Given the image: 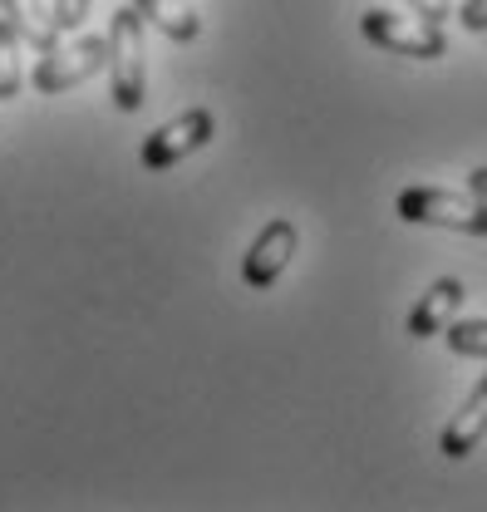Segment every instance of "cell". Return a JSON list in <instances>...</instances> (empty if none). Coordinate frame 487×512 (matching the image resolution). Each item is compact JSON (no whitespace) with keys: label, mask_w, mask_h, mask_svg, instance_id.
<instances>
[{"label":"cell","mask_w":487,"mask_h":512,"mask_svg":"<svg viewBox=\"0 0 487 512\" xmlns=\"http://www.w3.org/2000/svg\"><path fill=\"white\" fill-rule=\"evenodd\" d=\"M109 64V40L104 35H79V40H55L50 50H40L35 60V89L40 94H64L74 84H84L94 69Z\"/></svg>","instance_id":"obj_4"},{"label":"cell","mask_w":487,"mask_h":512,"mask_svg":"<svg viewBox=\"0 0 487 512\" xmlns=\"http://www.w3.org/2000/svg\"><path fill=\"white\" fill-rule=\"evenodd\" d=\"M463 301H468L463 281H458V276H438L424 296H419V306L409 311V335H414V340H433V335H443V325L458 316V306H463Z\"/></svg>","instance_id":"obj_8"},{"label":"cell","mask_w":487,"mask_h":512,"mask_svg":"<svg viewBox=\"0 0 487 512\" xmlns=\"http://www.w3.org/2000/svg\"><path fill=\"white\" fill-rule=\"evenodd\" d=\"M0 10H5V20L15 25V35H20L25 45H35V50H50V45L60 40L55 10H50L45 0H0Z\"/></svg>","instance_id":"obj_10"},{"label":"cell","mask_w":487,"mask_h":512,"mask_svg":"<svg viewBox=\"0 0 487 512\" xmlns=\"http://www.w3.org/2000/svg\"><path fill=\"white\" fill-rule=\"evenodd\" d=\"M109 84H114V109L138 114L148 94V45H143V15L133 5L114 10L109 20Z\"/></svg>","instance_id":"obj_1"},{"label":"cell","mask_w":487,"mask_h":512,"mask_svg":"<svg viewBox=\"0 0 487 512\" xmlns=\"http://www.w3.org/2000/svg\"><path fill=\"white\" fill-rule=\"evenodd\" d=\"M50 10H55V25H60V35H64V30H79V25L89 20L94 0H55Z\"/></svg>","instance_id":"obj_13"},{"label":"cell","mask_w":487,"mask_h":512,"mask_svg":"<svg viewBox=\"0 0 487 512\" xmlns=\"http://www.w3.org/2000/svg\"><path fill=\"white\" fill-rule=\"evenodd\" d=\"M301 247V232H296V222H286V217H271L261 232H256V242L246 247L242 256V281L251 291H266V286H276V276L291 266V256Z\"/></svg>","instance_id":"obj_6"},{"label":"cell","mask_w":487,"mask_h":512,"mask_svg":"<svg viewBox=\"0 0 487 512\" xmlns=\"http://www.w3.org/2000/svg\"><path fill=\"white\" fill-rule=\"evenodd\" d=\"M212 133H217V119H212V109H187V114H178L173 124L153 128V133L143 138V168H148V173L178 168L183 158L202 153V148L212 143Z\"/></svg>","instance_id":"obj_5"},{"label":"cell","mask_w":487,"mask_h":512,"mask_svg":"<svg viewBox=\"0 0 487 512\" xmlns=\"http://www.w3.org/2000/svg\"><path fill=\"white\" fill-rule=\"evenodd\" d=\"M394 212L414 227H448V232H463V237H487V202L473 192L404 188Z\"/></svg>","instance_id":"obj_2"},{"label":"cell","mask_w":487,"mask_h":512,"mask_svg":"<svg viewBox=\"0 0 487 512\" xmlns=\"http://www.w3.org/2000/svg\"><path fill=\"white\" fill-rule=\"evenodd\" d=\"M483 439H487V375L473 384V394L458 404V414L443 424L438 448H443V458H468Z\"/></svg>","instance_id":"obj_7"},{"label":"cell","mask_w":487,"mask_h":512,"mask_svg":"<svg viewBox=\"0 0 487 512\" xmlns=\"http://www.w3.org/2000/svg\"><path fill=\"white\" fill-rule=\"evenodd\" d=\"M443 335H448V350H453V355L487 360V320H448Z\"/></svg>","instance_id":"obj_12"},{"label":"cell","mask_w":487,"mask_h":512,"mask_svg":"<svg viewBox=\"0 0 487 512\" xmlns=\"http://www.w3.org/2000/svg\"><path fill=\"white\" fill-rule=\"evenodd\" d=\"M360 35L369 45L404 55V60H443L448 55V35L443 25H428L419 15H394V10H365L360 15Z\"/></svg>","instance_id":"obj_3"},{"label":"cell","mask_w":487,"mask_h":512,"mask_svg":"<svg viewBox=\"0 0 487 512\" xmlns=\"http://www.w3.org/2000/svg\"><path fill=\"white\" fill-rule=\"evenodd\" d=\"M458 25L473 30V35H487V0H468V5L458 10Z\"/></svg>","instance_id":"obj_15"},{"label":"cell","mask_w":487,"mask_h":512,"mask_svg":"<svg viewBox=\"0 0 487 512\" xmlns=\"http://www.w3.org/2000/svg\"><path fill=\"white\" fill-rule=\"evenodd\" d=\"M133 10L143 15V25H153L158 35H168L178 45L202 35V20H197V10L187 0H133Z\"/></svg>","instance_id":"obj_9"},{"label":"cell","mask_w":487,"mask_h":512,"mask_svg":"<svg viewBox=\"0 0 487 512\" xmlns=\"http://www.w3.org/2000/svg\"><path fill=\"white\" fill-rule=\"evenodd\" d=\"M20 84H25V74H20V35H15L10 20H0V99H15Z\"/></svg>","instance_id":"obj_11"},{"label":"cell","mask_w":487,"mask_h":512,"mask_svg":"<svg viewBox=\"0 0 487 512\" xmlns=\"http://www.w3.org/2000/svg\"><path fill=\"white\" fill-rule=\"evenodd\" d=\"M409 10L428 20V25H448V15H453V5L448 0H409Z\"/></svg>","instance_id":"obj_14"},{"label":"cell","mask_w":487,"mask_h":512,"mask_svg":"<svg viewBox=\"0 0 487 512\" xmlns=\"http://www.w3.org/2000/svg\"><path fill=\"white\" fill-rule=\"evenodd\" d=\"M468 192L487 202V168H473V173H468Z\"/></svg>","instance_id":"obj_16"}]
</instances>
